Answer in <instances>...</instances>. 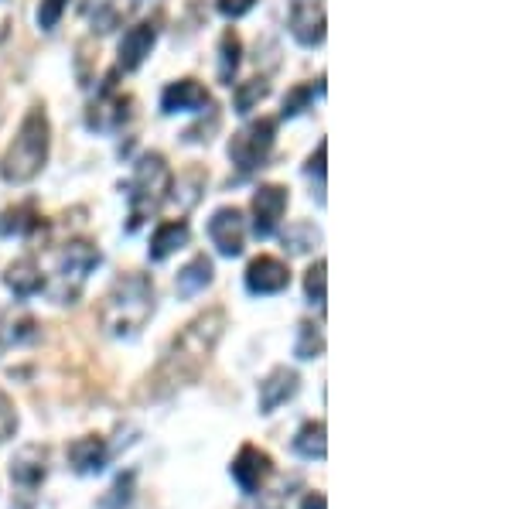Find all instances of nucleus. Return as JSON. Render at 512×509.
Here are the masks:
<instances>
[{
    "label": "nucleus",
    "mask_w": 512,
    "mask_h": 509,
    "mask_svg": "<svg viewBox=\"0 0 512 509\" xmlns=\"http://www.w3.org/2000/svg\"><path fill=\"white\" fill-rule=\"evenodd\" d=\"M226 311L222 308H205L202 315H195L175 339L168 342V349L161 352L154 373L147 376L144 397L151 400H168L178 390L198 383V376L205 373V366L212 363V352L226 335Z\"/></svg>",
    "instance_id": "f257e3e1"
},
{
    "label": "nucleus",
    "mask_w": 512,
    "mask_h": 509,
    "mask_svg": "<svg viewBox=\"0 0 512 509\" xmlns=\"http://www.w3.org/2000/svg\"><path fill=\"white\" fill-rule=\"evenodd\" d=\"M154 311H158V291H154L151 274L127 270L106 287L103 301H99V328L110 339L130 342L144 332Z\"/></svg>",
    "instance_id": "f03ea898"
},
{
    "label": "nucleus",
    "mask_w": 512,
    "mask_h": 509,
    "mask_svg": "<svg viewBox=\"0 0 512 509\" xmlns=\"http://www.w3.org/2000/svg\"><path fill=\"white\" fill-rule=\"evenodd\" d=\"M52 154V120L41 103L31 106L14 130L4 158H0V178L4 185H31L45 171Z\"/></svg>",
    "instance_id": "7ed1b4c3"
},
{
    "label": "nucleus",
    "mask_w": 512,
    "mask_h": 509,
    "mask_svg": "<svg viewBox=\"0 0 512 509\" xmlns=\"http://www.w3.org/2000/svg\"><path fill=\"white\" fill-rule=\"evenodd\" d=\"M99 260H103V253H99V246L93 240H86V236H76V240L62 243L59 250L52 253V270L45 274V294L55 305H76L89 274L99 267Z\"/></svg>",
    "instance_id": "20e7f679"
},
{
    "label": "nucleus",
    "mask_w": 512,
    "mask_h": 509,
    "mask_svg": "<svg viewBox=\"0 0 512 509\" xmlns=\"http://www.w3.org/2000/svg\"><path fill=\"white\" fill-rule=\"evenodd\" d=\"M171 182H175V175H171L168 161H164V154L158 151L144 154V158L134 164V178H130V185H127V209H130L127 233H137V229L168 202Z\"/></svg>",
    "instance_id": "39448f33"
},
{
    "label": "nucleus",
    "mask_w": 512,
    "mask_h": 509,
    "mask_svg": "<svg viewBox=\"0 0 512 509\" xmlns=\"http://www.w3.org/2000/svg\"><path fill=\"white\" fill-rule=\"evenodd\" d=\"M274 144H277V120L274 117L250 120L229 141V161L239 168V175H253V171H260L270 161Z\"/></svg>",
    "instance_id": "423d86ee"
},
{
    "label": "nucleus",
    "mask_w": 512,
    "mask_h": 509,
    "mask_svg": "<svg viewBox=\"0 0 512 509\" xmlns=\"http://www.w3.org/2000/svg\"><path fill=\"white\" fill-rule=\"evenodd\" d=\"M229 475H233V482L243 496H260L263 486L270 482V475H274V458L256 445H243L233 462H229Z\"/></svg>",
    "instance_id": "0eeeda50"
},
{
    "label": "nucleus",
    "mask_w": 512,
    "mask_h": 509,
    "mask_svg": "<svg viewBox=\"0 0 512 509\" xmlns=\"http://www.w3.org/2000/svg\"><path fill=\"white\" fill-rule=\"evenodd\" d=\"M246 233H250V223H246L243 209H236V205H222V209L212 212V219H209V240L222 253V257H229V260L243 257Z\"/></svg>",
    "instance_id": "6e6552de"
},
{
    "label": "nucleus",
    "mask_w": 512,
    "mask_h": 509,
    "mask_svg": "<svg viewBox=\"0 0 512 509\" xmlns=\"http://www.w3.org/2000/svg\"><path fill=\"white\" fill-rule=\"evenodd\" d=\"M287 202H291V195H287L284 185H260L253 192V202H250V229L253 236H260V240H267V236H274L280 223H284V212H287Z\"/></svg>",
    "instance_id": "1a4fd4ad"
},
{
    "label": "nucleus",
    "mask_w": 512,
    "mask_h": 509,
    "mask_svg": "<svg viewBox=\"0 0 512 509\" xmlns=\"http://www.w3.org/2000/svg\"><path fill=\"white\" fill-rule=\"evenodd\" d=\"M287 31H291L297 45L318 48L328 35L325 0H291V7H287Z\"/></svg>",
    "instance_id": "9d476101"
},
{
    "label": "nucleus",
    "mask_w": 512,
    "mask_h": 509,
    "mask_svg": "<svg viewBox=\"0 0 512 509\" xmlns=\"http://www.w3.org/2000/svg\"><path fill=\"white\" fill-rule=\"evenodd\" d=\"M243 281H246V291H250L253 298H270V294H280V291L291 287V267H287L280 257L260 253V257L250 260Z\"/></svg>",
    "instance_id": "9b49d317"
},
{
    "label": "nucleus",
    "mask_w": 512,
    "mask_h": 509,
    "mask_svg": "<svg viewBox=\"0 0 512 509\" xmlns=\"http://www.w3.org/2000/svg\"><path fill=\"white\" fill-rule=\"evenodd\" d=\"M154 41H158V21H137L123 31L117 48V72H137L147 62Z\"/></svg>",
    "instance_id": "f8f14e48"
},
{
    "label": "nucleus",
    "mask_w": 512,
    "mask_h": 509,
    "mask_svg": "<svg viewBox=\"0 0 512 509\" xmlns=\"http://www.w3.org/2000/svg\"><path fill=\"white\" fill-rule=\"evenodd\" d=\"M297 390H301V373L291 366H274L260 380V397H256L260 414H274V410L284 407L287 400L297 397Z\"/></svg>",
    "instance_id": "ddd939ff"
},
{
    "label": "nucleus",
    "mask_w": 512,
    "mask_h": 509,
    "mask_svg": "<svg viewBox=\"0 0 512 509\" xmlns=\"http://www.w3.org/2000/svg\"><path fill=\"white\" fill-rule=\"evenodd\" d=\"M127 120H130V96L113 93L110 86L96 96V103L89 106V113H86L89 130H99V134H117Z\"/></svg>",
    "instance_id": "4468645a"
},
{
    "label": "nucleus",
    "mask_w": 512,
    "mask_h": 509,
    "mask_svg": "<svg viewBox=\"0 0 512 509\" xmlns=\"http://www.w3.org/2000/svg\"><path fill=\"white\" fill-rule=\"evenodd\" d=\"M209 103H212L209 89L192 76L168 82L164 93H161V110L164 113H202Z\"/></svg>",
    "instance_id": "2eb2a0df"
},
{
    "label": "nucleus",
    "mask_w": 512,
    "mask_h": 509,
    "mask_svg": "<svg viewBox=\"0 0 512 509\" xmlns=\"http://www.w3.org/2000/svg\"><path fill=\"white\" fill-rule=\"evenodd\" d=\"M48 475V448L41 445H28L14 455L11 462V482L24 492H35Z\"/></svg>",
    "instance_id": "dca6fc26"
},
{
    "label": "nucleus",
    "mask_w": 512,
    "mask_h": 509,
    "mask_svg": "<svg viewBox=\"0 0 512 509\" xmlns=\"http://www.w3.org/2000/svg\"><path fill=\"white\" fill-rule=\"evenodd\" d=\"M110 462V448H106V438L99 434H82L69 445V465L79 475H99Z\"/></svg>",
    "instance_id": "f3484780"
},
{
    "label": "nucleus",
    "mask_w": 512,
    "mask_h": 509,
    "mask_svg": "<svg viewBox=\"0 0 512 509\" xmlns=\"http://www.w3.org/2000/svg\"><path fill=\"white\" fill-rule=\"evenodd\" d=\"M4 284L14 298H35V294L45 291V270L35 257H21L4 270Z\"/></svg>",
    "instance_id": "a211bd4d"
},
{
    "label": "nucleus",
    "mask_w": 512,
    "mask_h": 509,
    "mask_svg": "<svg viewBox=\"0 0 512 509\" xmlns=\"http://www.w3.org/2000/svg\"><path fill=\"white\" fill-rule=\"evenodd\" d=\"M188 240H192V229H188L185 219H164L151 233V250H147V257H151L154 264H164V260L175 257L178 250H185Z\"/></svg>",
    "instance_id": "6ab92c4d"
},
{
    "label": "nucleus",
    "mask_w": 512,
    "mask_h": 509,
    "mask_svg": "<svg viewBox=\"0 0 512 509\" xmlns=\"http://www.w3.org/2000/svg\"><path fill=\"white\" fill-rule=\"evenodd\" d=\"M38 335V322L24 308L0 311V356L14 346H24Z\"/></svg>",
    "instance_id": "aec40b11"
},
{
    "label": "nucleus",
    "mask_w": 512,
    "mask_h": 509,
    "mask_svg": "<svg viewBox=\"0 0 512 509\" xmlns=\"http://www.w3.org/2000/svg\"><path fill=\"white\" fill-rule=\"evenodd\" d=\"M212 281H216V264H212L205 253H198V257H192L178 270L175 291H178V298H195V294H202Z\"/></svg>",
    "instance_id": "412c9836"
},
{
    "label": "nucleus",
    "mask_w": 512,
    "mask_h": 509,
    "mask_svg": "<svg viewBox=\"0 0 512 509\" xmlns=\"http://www.w3.org/2000/svg\"><path fill=\"white\" fill-rule=\"evenodd\" d=\"M291 448H294V455L308 458V462H325V455H328V428H325V421L301 424L297 434H294V441H291Z\"/></svg>",
    "instance_id": "4be33fe9"
},
{
    "label": "nucleus",
    "mask_w": 512,
    "mask_h": 509,
    "mask_svg": "<svg viewBox=\"0 0 512 509\" xmlns=\"http://www.w3.org/2000/svg\"><path fill=\"white\" fill-rule=\"evenodd\" d=\"M137 4H140V0H103V4L96 7V14H93V31L106 35V31L120 28L123 18H130V14H134Z\"/></svg>",
    "instance_id": "5701e85b"
},
{
    "label": "nucleus",
    "mask_w": 512,
    "mask_h": 509,
    "mask_svg": "<svg viewBox=\"0 0 512 509\" xmlns=\"http://www.w3.org/2000/svg\"><path fill=\"white\" fill-rule=\"evenodd\" d=\"M239 55H243V41L233 28L222 31L219 38V82L222 86H233L236 79V69H239Z\"/></svg>",
    "instance_id": "b1692460"
},
{
    "label": "nucleus",
    "mask_w": 512,
    "mask_h": 509,
    "mask_svg": "<svg viewBox=\"0 0 512 509\" xmlns=\"http://www.w3.org/2000/svg\"><path fill=\"white\" fill-rule=\"evenodd\" d=\"M294 356L301 359V363L325 356V332H321V325H315V322H301V325H297Z\"/></svg>",
    "instance_id": "393cba45"
},
{
    "label": "nucleus",
    "mask_w": 512,
    "mask_h": 509,
    "mask_svg": "<svg viewBox=\"0 0 512 509\" xmlns=\"http://www.w3.org/2000/svg\"><path fill=\"white\" fill-rule=\"evenodd\" d=\"M267 96H270V82L263 79V76H256V79L239 82L233 100H236V110H239V113H253L256 106L267 100Z\"/></svg>",
    "instance_id": "a878e982"
},
{
    "label": "nucleus",
    "mask_w": 512,
    "mask_h": 509,
    "mask_svg": "<svg viewBox=\"0 0 512 509\" xmlns=\"http://www.w3.org/2000/svg\"><path fill=\"white\" fill-rule=\"evenodd\" d=\"M304 298H308L311 305L325 308V298H328V264L325 260H315V264L308 267V274H304Z\"/></svg>",
    "instance_id": "bb28decb"
},
{
    "label": "nucleus",
    "mask_w": 512,
    "mask_h": 509,
    "mask_svg": "<svg viewBox=\"0 0 512 509\" xmlns=\"http://www.w3.org/2000/svg\"><path fill=\"white\" fill-rule=\"evenodd\" d=\"M315 243H321V233L311 223H294L284 229V246L291 253H308L315 250Z\"/></svg>",
    "instance_id": "cd10ccee"
},
{
    "label": "nucleus",
    "mask_w": 512,
    "mask_h": 509,
    "mask_svg": "<svg viewBox=\"0 0 512 509\" xmlns=\"http://www.w3.org/2000/svg\"><path fill=\"white\" fill-rule=\"evenodd\" d=\"M134 482H137V472H127L113 482V489L99 499V509H127L130 499H134Z\"/></svg>",
    "instance_id": "c85d7f7f"
},
{
    "label": "nucleus",
    "mask_w": 512,
    "mask_h": 509,
    "mask_svg": "<svg viewBox=\"0 0 512 509\" xmlns=\"http://www.w3.org/2000/svg\"><path fill=\"white\" fill-rule=\"evenodd\" d=\"M69 11V0H38V28L41 31H55Z\"/></svg>",
    "instance_id": "c756f323"
},
{
    "label": "nucleus",
    "mask_w": 512,
    "mask_h": 509,
    "mask_svg": "<svg viewBox=\"0 0 512 509\" xmlns=\"http://www.w3.org/2000/svg\"><path fill=\"white\" fill-rule=\"evenodd\" d=\"M14 434H18V407H14V400L0 390V445H7Z\"/></svg>",
    "instance_id": "7c9ffc66"
},
{
    "label": "nucleus",
    "mask_w": 512,
    "mask_h": 509,
    "mask_svg": "<svg viewBox=\"0 0 512 509\" xmlns=\"http://www.w3.org/2000/svg\"><path fill=\"white\" fill-rule=\"evenodd\" d=\"M219 123H222L219 110H216V106H209V127H205V120H198L195 127H188L185 130V144H209L212 134L219 130Z\"/></svg>",
    "instance_id": "2f4dec72"
},
{
    "label": "nucleus",
    "mask_w": 512,
    "mask_h": 509,
    "mask_svg": "<svg viewBox=\"0 0 512 509\" xmlns=\"http://www.w3.org/2000/svg\"><path fill=\"white\" fill-rule=\"evenodd\" d=\"M216 7H219V14H222L226 21H236V18H246V14L253 11L256 0H219Z\"/></svg>",
    "instance_id": "473e14b6"
},
{
    "label": "nucleus",
    "mask_w": 512,
    "mask_h": 509,
    "mask_svg": "<svg viewBox=\"0 0 512 509\" xmlns=\"http://www.w3.org/2000/svg\"><path fill=\"white\" fill-rule=\"evenodd\" d=\"M308 96H311V89H308V86L294 89V93L284 100V117H297V113L304 110V103H308Z\"/></svg>",
    "instance_id": "72a5a7b5"
},
{
    "label": "nucleus",
    "mask_w": 512,
    "mask_h": 509,
    "mask_svg": "<svg viewBox=\"0 0 512 509\" xmlns=\"http://www.w3.org/2000/svg\"><path fill=\"white\" fill-rule=\"evenodd\" d=\"M325 154H328V144L321 141V144H318V151L311 154V161H308V175H318V178H325Z\"/></svg>",
    "instance_id": "f704fd0d"
},
{
    "label": "nucleus",
    "mask_w": 512,
    "mask_h": 509,
    "mask_svg": "<svg viewBox=\"0 0 512 509\" xmlns=\"http://www.w3.org/2000/svg\"><path fill=\"white\" fill-rule=\"evenodd\" d=\"M11 35V0H0V45Z\"/></svg>",
    "instance_id": "c9c22d12"
},
{
    "label": "nucleus",
    "mask_w": 512,
    "mask_h": 509,
    "mask_svg": "<svg viewBox=\"0 0 512 509\" xmlns=\"http://www.w3.org/2000/svg\"><path fill=\"white\" fill-rule=\"evenodd\" d=\"M301 509H328L325 492H308V496L301 499Z\"/></svg>",
    "instance_id": "e433bc0d"
},
{
    "label": "nucleus",
    "mask_w": 512,
    "mask_h": 509,
    "mask_svg": "<svg viewBox=\"0 0 512 509\" xmlns=\"http://www.w3.org/2000/svg\"><path fill=\"white\" fill-rule=\"evenodd\" d=\"M243 509H274V506H263V503H260V506H243Z\"/></svg>",
    "instance_id": "4c0bfd02"
}]
</instances>
